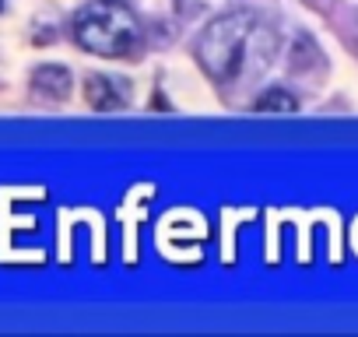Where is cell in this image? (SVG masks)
Segmentation results:
<instances>
[{"mask_svg": "<svg viewBox=\"0 0 358 337\" xmlns=\"http://www.w3.org/2000/svg\"><path fill=\"white\" fill-rule=\"evenodd\" d=\"M257 36H260L257 18L243 15V11L211 22L197 43V57H201V67L208 71V78L211 81H236L246 67V53H250Z\"/></svg>", "mask_w": 358, "mask_h": 337, "instance_id": "6da1fadb", "label": "cell"}, {"mask_svg": "<svg viewBox=\"0 0 358 337\" xmlns=\"http://www.w3.org/2000/svg\"><path fill=\"white\" fill-rule=\"evenodd\" d=\"M137 18L120 0H92L74 15V39L99 57H123L137 43Z\"/></svg>", "mask_w": 358, "mask_h": 337, "instance_id": "7a4b0ae2", "label": "cell"}, {"mask_svg": "<svg viewBox=\"0 0 358 337\" xmlns=\"http://www.w3.org/2000/svg\"><path fill=\"white\" fill-rule=\"evenodd\" d=\"M85 99L92 109L99 113H113L127 102V81L120 78H102V74H92L88 85H85Z\"/></svg>", "mask_w": 358, "mask_h": 337, "instance_id": "3957f363", "label": "cell"}, {"mask_svg": "<svg viewBox=\"0 0 358 337\" xmlns=\"http://www.w3.org/2000/svg\"><path fill=\"white\" fill-rule=\"evenodd\" d=\"M71 85H74L71 71H67V67H57V64H46V67H39V71L32 74V88H36V95L53 99V102L67 99V95H71Z\"/></svg>", "mask_w": 358, "mask_h": 337, "instance_id": "277c9868", "label": "cell"}, {"mask_svg": "<svg viewBox=\"0 0 358 337\" xmlns=\"http://www.w3.org/2000/svg\"><path fill=\"white\" fill-rule=\"evenodd\" d=\"M295 109H299V99L285 88H267L257 99V113H295Z\"/></svg>", "mask_w": 358, "mask_h": 337, "instance_id": "5b68a950", "label": "cell"}, {"mask_svg": "<svg viewBox=\"0 0 358 337\" xmlns=\"http://www.w3.org/2000/svg\"><path fill=\"white\" fill-rule=\"evenodd\" d=\"M0 11H4V0H0Z\"/></svg>", "mask_w": 358, "mask_h": 337, "instance_id": "8992f818", "label": "cell"}]
</instances>
